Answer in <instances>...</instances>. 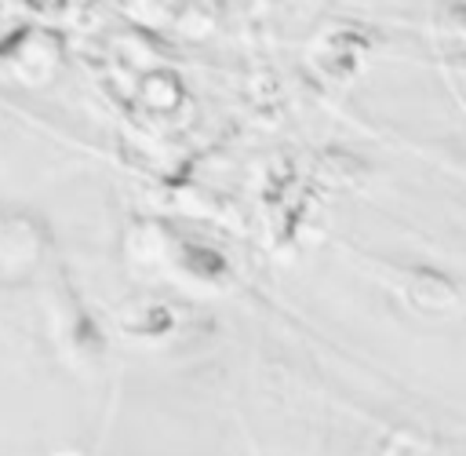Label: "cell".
Here are the masks:
<instances>
[{
	"instance_id": "cell-1",
	"label": "cell",
	"mask_w": 466,
	"mask_h": 456,
	"mask_svg": "<svg viewBox=\"0 0 466 456\" xmlns=\"http://www.w3.org/2000/svg\"><path fill=\"white\" fill-rule=\"evenodd\" d=\"M47 237L29 215L0 212V277L22 281L36 270V259L44 252Z\"/></svg>"
},
{
	"instance_id": "cell-2",
	"label": "cell",
	"mask_w": 466,
	"mask_h": 456,
	"mask_svg": "<svg viewBox=\"0 0 466 456\" xmlns=\"http://www.w3.org/2000/svg\"><path fill=\"white\" fill-rule=\"evenodd\" d=\"M397 288L411 306L430 310V314L448 310V306L459 303V285L437 266H404V270H397Z\"/></svg>"
},
{
	"instance_id": "cell-3",
	"label": "cell",
	"mask_w": 466,
	"mask_h": 456,
	"mask_svg": "<svg viewBox=\"0 0 466 456\" xmlns=\"http://www.w3.org/2000/svg\"><path fill=\"white\" fill-rule=\"evenodd\" d=\"M124 325V332H131V336H164L171 325H175V317H171V310L167 306H160V303H146V306H138L127 321H120Z\"/></svg>"
},
{
	"instance_id": "cell-4",
	"label": "cell",
	"mask_w": 466,
	"mask_h": 456,
	"mask_svg": "<svg viewBox=\"0 0 466 456\" xmlns=\"http://www.w3.org/2000/svg\"><path fill=\"white\" fill-rule=\"evenodd\" d=\"M178 259H182V266H186L189 274L208 277V281H215V277L226 274V259H222L218 252L204 248V244H182V248H178Z\"/></svg>"
},
{
	"instance_id": "cell-5",
	"label": "cell",
	"mask_w": 466,
	"mask_h": 456,
	"mask_svg": "<svg viewBox=\"0 0 466 456\" xmlns=\"http://www.w3.org/2000/svg\"><path fill=\"white\" fill-rule=\"evenodd\" d=\"M451 18H455V22H459V26H462V29H466V4H459V7H455V11H451Z\"/></svg>"
},
{
	"instance_id": "cell-6",
	"label": "cell",
	"mask_w": 466,
	"mask_h": 456,
	"mask_svg": "<svg viewBox=\"0 0 466 456\" xmlns=\"http://www.w3.org/2000/svg\"><path fill=\"white\" fill-rule=\"evenodd\" d=\"M58 456H76V452H58Z\"/></svg>"
}]
</instances>
